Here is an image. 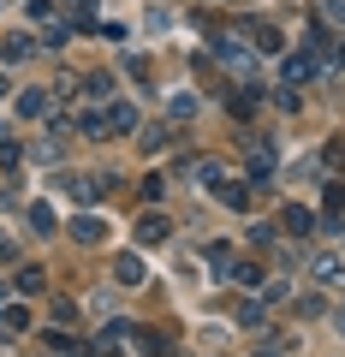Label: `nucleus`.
<instances>
[{"instance_id":"1","label":"nucleus","mask_w":345,"mask_h":357,"mask_svg":"<svg viewBox=\"0 0 345 357\" xmlns=\"http://www.w3.org/2000/svg\"><path fill=\"white\" fill-rule=\"evenodd\" d=\"M173 238V220L155 208V215H137V244H167Z\"/></svg>"},{"instance_id":"2","label":"nucleus","mask_w":345,"mask_h":357,"mask_svg":"<svg viewBox=\"0 0 345 357\" xmlns=\"http://www.w3.org/2000/svg\"><path fill=\"white\" fill-rule=\"evenodd\" d=\"M280 227L292 232V238H309V232H316V208H304V203H292V208H286V215H280Z\"/></svg>"},{"instance_id":"3","label":"nucleus","mask_w":345,"mask_h":357,"mask_svg":"<svg viewBox=\"0 0 345 357\" xmlns=\"http://www.w3.org/2000/svg\"><path fill=\"white\" fill-rule=\"evenodd\" d=\"M339 280H345V256H333V250L316 256V286H339Z\"/></svg>"},{"instance_id":"4","label":"nucleus","mask_w":345,"mask_h":357,"mask_svg":"<svg viewBox=\"0 0 345 357\" xmlns=\"http://www.w3.org/2000/svg\"><path fill=\"white\" fill-rule=\"evenodd\" d=\"M102 114H107V126H114V131H137V107H131V102H107Z\"/></svg>"},{"instance_id":"5","label":"nucleus","mask_w":345,"mask_h":357,"mask_svg":"<svg viewBox=\"0 0 345 357\" xmlns=\"http://www.w3.org/2000/svg\"><path fill=\"white\" fill-rule=\"evenodd\" d=\"M114 280H119V286H137V280H143V262H137L131 250H125V256H114Z\"/></svg>"},{"instance_id":"6","label":"nucleus","mask_w":345,"mask_h":357,"mask_svg":"<svg viewBox=\"0 0 345 357\" xmlns=\"http://www.w3.org/2000/svg\"><path fill=\"white\" fill-rule=\"evenodd\" d=\"M42 286H48V268H42V262H24V268H18V292H42Z\"/></svg>"},{"instance_id":"7","label":"nucleus","mask_w":345,"mask_h":357,"mask_svg":"<svg viewBox=\"0 0 345 357\" xmlns=\"http://www.w3.org/2000/svg\"><path fill=\"white\" fill-rule=\"evenodd\" d=\"M72 238L77 244H95V238H102V220H95V215H77L72 220Z\"/></svg>"},{"instance_id":"8","label":"nucleus","mask_w":345,"mask_h":357,"mask_svg":"<svg viewBox=\"0 0 345 357\" xmlns=\"http://www.w3.org/2000/svg\"><path fill=\"white\" fill-rule=\"evenodd\" d=\"M256 48H262V54H280V48H286V36H280L274 24H262V30H256Z\"/></svg>"},{"instance_id":"9","label":"nucleus","mask_w":345,"mask_h":357,"mask_svg":"<svg viewBox=\"0 0 345 357\" xmlns=\"http://www.w3.org/2000/svg\"><path fill=\"white\" fill-rule=\"evenodd\" d=\"M309 72H316V66H309L304 54H292V60H286V84H309Z\"/></svg>"},{"instance_id":"10","label":"nucleus","mask_w":345,"mask_h":357,"mask_svg":"<svg viewBox=\"0 0 345 357\" xmlns=\"http://www.w3.org/2000/svg\"><path fill=\"white\" fill-rule=\"evenodd\" d=\"M18 107H24V114H48V96H42V89H24V96H18Z\"/></svg>"},{"instance_id":"11","label":"nucleus","mask_w":345,"mask_h":357,"mask_svg":"<svg viewBox=\"0 0 345 357\" xmlns=\"http://www.w3.org/2000/svg\"><path fill=\"white\" fill-rule=\"evenodd\" d=\"M232 280H238V286H262V268H256V262H238V268H232Z\"/></svg>"},{"instance_id":"12","label":"nucleus","mask_w":345,"mask_h":357,"mask_svg":"<svg viewBox=\"0 0 345 357\" xmlns=\"http://www.w3.org/2000/svg\"><path fill=\"white\" fill-rule=\"evenodd\" d=\"M0 321H6L13 333H24V328H30V310H18V304H13V310H0Z\"/></svg>"},{"instance_id":"13","label":"nucleus","mask_w":345,"mask_h":357,"mask_svg":"<svg viewBox=\"0 0 345 357\" xmlns=\"http://www.w3.org/2000/svg\"><path fill=\"white\" fill-rule=\"evenodd\" d=\"M238 328H250V333L268 328V321H262V304H244V310H238Z\"/></svg>"},{"instance_id":"14","label":"nucleus","mask_w":345,"mask_h":357,"mask_svg":"<svg viewBox=\"0 0 345 357\" xmlns=\"http://www.w3.org/2000/svg\"><path fill=\"white\" fill-rule=\"evenodd\" d=\"M328 215H333V220L345 215V185H328Z\"/></svg>"},{"instance_id":"15","label":"nucleus","mask_w":345,"mask_h":357,"mask_svg":"<svg viewBox=\"0 0 345 357\" xmlns=\"http://www.w3.org/2000/svg\"><path fill=\"white\" fill-rule=\"evenodd\" d=\"M30 220H36V232H54V208H48V203L30 208Z\"/></svg>"},{"instance_id":"16","label":"nucleus","mask_w":345,"mask_h":357,"mask_svg":"<svg viewBox=\"0 0 345 357\" xmlns=\"http://www.w3.org/2000/svg\"><path fill=\"white\" fill-rule=\"evenodd\" d=\"M90 96L95 102H114V77H90Z\"/></svg>"},{"instance_id":"17","label":"nucleus","mask_w":345,"mask_h":357,"mask_svg":"<svg viewBox=\"0 0 345 357\" xmlns=\"http://www.w3.org/2000/svg\"><path fill=\"white\" fill-rule=\"evenodd\" d=\"M328 18H345V0H328Z\"/></svg>"},{"instance_id":"18","label":"nucleus","mask_w":345,"mask_h":357,"mask_svg":"<svg viewBox=\"0 0 345 357\" xmlns=\"http://www.w3.org/2000/svg\"><path fill=\"white\" fill-rule=\"evenodd\" d=\"M333 328H339V333H345V310H339V316H333Z\"/></svg>"}]
</instances>
